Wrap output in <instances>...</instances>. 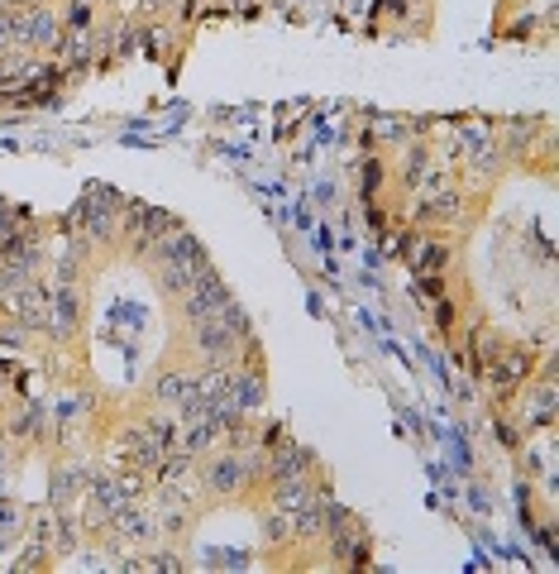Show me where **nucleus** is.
Masks as SVG:
<instances>
[{
	"mask_svg": "<svg viewBox=\"0 0 559 574\" xmlns=\"http://www.w3.org/2000/svg\"><path fill=\"white\" fill-rule=\"evenodd\" d=\"M120 211H125V197L115 187H91L77 206V230H82L86 244H110L120 235Z\"/></svg>",
	"mask_w": 559,
	"mask_h": 574,
	"instance_id": "1",
	"label": "nucleus"
},
{
	"mask_svg": "<svg viewBox=\"0 0 559 574\" xmlns=\"http://www.w3.org/2000/svg\"><path fill=\"white\" fill-rule=\"evenodd\" d=\"M168 230H177V221H172L168 211H153V206H139V201H125V211H120V235L129 240V249H134L139 259H149Z\"/></svg>",
	"mask_w": 559,
	"mask_h": 574,
	"instance_id": "2",
	"label": "nucleus"
},
{
	"mask_svg": "<svg viewBox=\"0 0 559 574\" xmlns=\"http://www.w3.org/2000/svg\"><path fill=\"white\" fill-rule=\"evenodd\" d=\"M526 378H531V350L526 345H497L493 359H488V383H493L497 398H512Z\"/></svg>",
	"mask_w": 559,
	"mask_h": 574,
	"instance_id": "3",
	"label": "nucleus"
},
{
	"mask_svg": "<svg viewBox=\"0 0 559 574\" xmlns=\"http://www.w3.org/2000/svg\"><path fill=\"white\" fill-rule=\"evenodd\" d=\"M225 302H230V292H225V283H220L215 273H206V278H196V283L187 287V292H182V321H187V326L215 321Z\"/></svg>",
	"mask_w": 559,
	"mask_h": 574,
	"instance_id": "4",
	"label": "nucleus"
},
{
	"mask_svg": "<svg viewBox=\"0 0 559 574\" xmlns=\"http://www.w3.org/2000/svg\"><path fill=\"white\" fill-rule=\"evenodd\" d=\"M249 479H254L249 455H235V450H225V455L206 460V469H201V484L211 488V493H220V498H230V493H239V488H249Z\"/></svg>",
	"mask_w": 559,
	"mask_h": 574,
	"instance_id": "5",
	"label": "nucleus"
},
{
	"mask_svg": "<svg viewBox=\"0 0 559 574\" xmlns=\"http://www.w3.org/2000/svg\"><path fill=\"white\" fill-rule=\"evenodd\" d=\"M63 39V20L48 10V5H34V10H20V34L15 44H29V48H58Z\"/></svg>",
	"mask_w": 559,
	"mask_h": 574,
	"instance_id": "6",
	"label": "nucleus"
},
{
	"mask_svg": "<svg viewBox=\"0 0 559 574\" xmlns=\"http://www.w3.org/2000/svg\"><path fill=\"white\" fill-rule=\"evenodd\" d=\"M77 321H82V287L58 278L53 297H48V326H53V335H67Z\"/></svg>",
	"mask_w": 559,
	"mask_h": 574,
	"instance_id": "7",
	"label": "nucleus"
},
{
	"mask_svg": "<svg viewBox=\"0 0 559 574\" xmlns=\"http://www.w3.org/2000/svg\"><path fill=\"white\" fill-rule=\"evenodd\" d=\"M153 402L192 412V407H196V378L192 374H163L158 383H153Z\"/></svg>",
	"mask_w": 559,
	"mask_h": 574,
	"instance_id": "8",
	"label": "nucleus"
},
{
	"mask_svg": "<svg viewBox=\"0 0 559 574\" xmlns=\"http://www.w3.org/2000/svg\"><path fill=\"white\" fill-rule=\"evenodd\" d=\"M230 402H235V412H254L258 402H263V378L249 374V369L230 374Z\"/></svg>",
	"mask_w": 559,
	"mask_h": 574,
	"instance_id": "9",
	"label": "nucleus"
},
{
	"mask_svg": "<svg viewBox=\"0 0 559 574\" xmlns=\"http://www.w3.org/2000/svg\"><path fill=\"white\" fill-rule=\"evenodd\" d=\"M411 130V120H392V115H373V125L368 134H378V139H402Z\"/></svg>",
	"mask_w": 559,
	"mask_h": 574,
	"instance_id": "10",
	"label": "nucleus"
},
{
	"mask_svg": "<svg viewBox=\"0 0 559 574\" xmlns=\"http://www.w3.org/2000/svg\"><path fill=\"white\" fill-rule=\"evenodd\" d=\"M531 34H536V20H531V15H521V20L507 24V39H531Z\"/></svg>",
	"mask_w": 559,
	"mask_h": 574,
	"instance_id": "11",
	"label": "nucleus"
},
{
	"mask_svg": "<svg viewBox=\"0 0 559 574\" xmlns=\"http://www.w3.org/2000/svg\"><path fill=\"white\" fill-rule=\"evenodd\" d=\"M378 187H383V163H368V168H364V192L373 197Z\"/></svg>",
	"mask_w": 559,
	"mask_h": 574,
	"instance_id": "12",
	"label": "nucleus"
},
{
	"mask_svg": "<svg viewBox=\"0 0 559 574\" xmlns=\"http://www.w3.org/2000/svg\"><path fill=\"white\" fill-rule=\"evenodd\" d=\"M172 5H177V0H139L144 15H163V10H172Z\"/></svg>",
	"mask_w": 559,
	"mask_h": 574,
	"instance_id": "13",
	"label": "nucleus"
},
{
	"mask_svg": "<svg viewBox=\"0 0 559 574\" xmlns=\"http://www.w3.org/2000/svg\"><path fill=\"white\" fill-rule=\"evenodd\" d=\"M10 240H15V230H10V225L0 221V254H5V244H10Z\"/></svg>",
	"mask_w": 559,
	"mask_h": 574,
	"instance_id": "14",
	"label": "nucleus"
}]
</instances>
